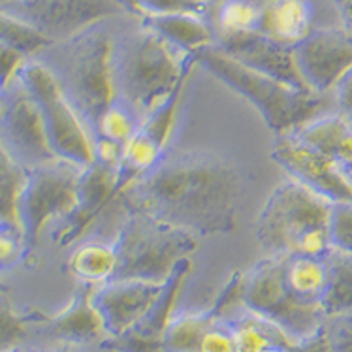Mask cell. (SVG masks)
I'll use <instances>...</instances> for the list:
<instances>
[{"label": "cell", "instance_id": "cell-25", "mask_svg": "<svg viewBox=\"0 0 352 352\" xmlns=\"http://www.w3.org/2000/svg\"><path fill=\"white\" fill-rule=\"evenodd\" d=\"M142 124H144L142 119L126 104L116 100L102 111L100 119L96 121V126H94V134L96 138H104L109 142L124 145L138 130L142 129Z\"/></svg>", "mask_w": 352, "mask_h": 352}, {"label": "cell", "instance_id": "cell-22", "mask_svg": "<svg viewBox=\"0 0 352 352\" xmlns=\"http://www.w3.org/2000/svg\"><path fill=\"white\" fill-rule=\"evenodd\" d=\"M168 153L170 151L158 144L151 132L142 126L126 144L122 145V162L121 172H119L122 190L136 179L158 168Z\"/></svg>", "mask_w": 352, "mask_h": 352}, {"label": "cell", "instance_id": "cell-9", "mask_svg": "<svg viewBox=\"0 0 352 352\" xmlns=\"http://www.w3.org/2000/svg\"><path fill=\"white\" fill-rule=\"evenodd\" d=\"M187 267L188 264H185L168 283L113 279L94 288L91 302L100 318L104 333L122 339L151 324L173 292L175 285L185 275Z\"/></svg>", "mask_w": 352, "mask_h": 352}, {"label": "cell", "instance_id": "cell-14", "mask_svg": "<svg viewBox=\"0 0 352 352\" xmlns=\"http://www.w3.org/2000/svg\"><path fill=\"white\" fill-rule=\"evenodd\" d=\"M296 66L311 93L336 89L352 68V34L339 27H320L294 50Z\"/></svg>", "mask_w": 352, "mask_h": 352}, {"label": "cell", "instance_id": "cell-1", "mask_svg": "<svg viewBox=\"0 0 352 352\" xmlns=\"http://www.w3.org/2000/svg\"><path fill=\"white\" fill-rule=\"evenodd\" d=\"M245 177L228 157L211 151H170L151 173L122 190L126 211H138L192 236L237 228Z\"/></svg>", "mask_w": 352, "mask_h": 352}, {"label": "cell", "instance_id": "cell-26", "mask_svg": "<svg viewBox=\"0 0 352 352\" xmlns=\"http://www.w3.org/2000/svg\"><path fill=\"white\" fill-rule=\"evenodd\" d=\"M331 249L352 254V204H338L330 219Z\"/></svg>", "mask_w": 352, "mask_h": 352}, {"label": "cell", "instance_id": "cell-18", "mask_svg": "<svg viewBox=\"0 0 352 352\" xmlns=\"http://www.w3.org/2000/svg\"><path fill=\"white\" fill-rule=\"evenodd\" d=\"M140 19L157 30L158 34L175 47L198 55L200 51L217 45V32L211 17L200 14H158L140 15Z\"/></svg>", "mask_w": 352, "mask_h": 352}, {"label": "cell", "instance_id": "cell-31", "mask_svg": "<svg viewBox=\"0 0 352 352\" xmlns=\"http://www.w3.org/2000/svg\"><path fill=\"white\" fill-rule=\"evenodd\" d=\"M8 352H19V351H17V349H14V351H8Z\"/></svg>", "mask_w": 352, "mask_h": 352}, {"label": "cell", "instance_id": "cell-6", "mask_svg": "<svg viewBox=\"0 0 352 352\" xmlns=\"http://www.w3.org/2000/svg\"><path fill=\"white\" fill-rule=\"evenodd\" d=\"M113 243L119 252L116 279L168 283L188 264L198 249V237L144 213L126 211Z\"/></svg>", "mask_w": 352, "mask_h": 352}, {"label": "cell", "instance_id": "cell-27", "mask_svg": "<svg viewBox=\"0 0 352 352\" xmlns=\"http://www.w3.org/2000/svg\"><path fill=\"white\" fill-rule=\"evenodd\" d=\"M198 352H236L230 326L224 318H213V322L209 324L206 333L201 336Z\"/></svg>", "mask_w": 352, "mask_h": 352}, {"label": "cell", "instance_id": "cell-12", "mask_svg": "<svg viewBox=\"0 0 352 352\" xmlns=\"http://www.w3.org/2000/svg\"><path fill=\"white\" fill-rule=\"evenodd\" d=\"M81 173L83 170L63 160L32 170L21 200L23 236H38L51 217L78 211Z\"/></svg>", "mask_w": 352, "mask_h": 352}, {"label": "cell", "instance_id": "cell-19", "mask_svg": "<svg viewBox=\"0 0 352 352\" xmlns=\"http://www.w3.org/2000/svg\"><path fill=\"white\" fill-rule=\"evenodd\" d=\"M68 267L81 283L94 288L113 280L119 272V252L113 241H83L68 258Z\"/></svg>", "mask_w": 352, "mask_h": 352}, {"label": "cell", "instance_id": "cell-3", "mask_svg": "<svg viewBox=\"0 0 352 352\" xmlns=\"http://www.w3.org/2000/svg\"><path fill=\"white\" fill-rule=\"evenodd\" d=\"M121 19L96 23L66 40L53 42L36 55L57 76L93 130L102 111L117 100L113 45Z\"/></svg>", "mask_w": 352, "mask_h": 352}, {"label": "cell", "instance_id": "cell-29", "mask_svg": "<svg viewBox=\"0 0 352 352\" xmlns=\"http://www.w3.org/2000/svg\"><path fill=\"white\" fill-rule=\"evenodd\" d=\"M333 94H336V102H338L339 116L345 117L346 121L352 124V68L336 85Z\"/></svg>", "mask_w": 352, "mask_h": 352}, {"label": "cell", "instance_id": "cell-24", "mask_svg": "<svg viewBox=\"0 0 352 352\" xmlns=\"http://www.w3.org/2000/svg\"><path fill=\"white\" fill-rule=\"evenodd\" d=\"M215 315L211 311L172 315L160 333V352H198L201 336L206 333Z\"/></svg>", "mask_w": 352, "mask_h": 352}, {"label": "cell", "instance_id": "cell-5", "mask_svg": "<svg viewBox=\"0 0 352 352\" xmlns=\"http://www.w3.org/2000/svg\"><path fill=\"white\" fill-rule=\"evenodd\" d=\"M196 65L206 68L234 93L251 102L277 136L300 129L315 111L316 94L305 93L279 79L256 72L230 57L219 45L200 51L196 55Z\"/></svg>", "mask_w": 352, "mask_h": 352}, {"label": "cell", "instance_id": "cell-11", "mask_svg": "<svg viewBox=\"0 0 352 352\" xmlns=\"http://www.w3.org/2000/svg\"><path fill=\"white\" fill-rule=\"evenodd\" d=\"M50 42H60L96 23L138 15L126 0H14L0 6Z\"/></svg>", "mask_w": 352, "mask_h": 352}, {"label": "cell", "instance_id": "cell-10", "mask_svg": "<svg viewBox=\"0 0 352 352\" xmlns=\"http://www.w3.org/2000/svg\"><path fill=\"white\" fill-rule=\"evenodd\" d=\"M0 129V144L21 168L38 170L58 162L42 109L19 76L2 91Z\"/></svg>", "mask_w": 352, "mask_h": 352}, {"label": "cell", "instance_id": "cell-13", "mask_svg": "<svg viewBox=\"0 0 352 352\" xmlns=\"http://www.w3.org/2000/svg\"><path fill=\"white\" fill-rule=\"evenodd\" d=\"M272 157L290 173V179L315 190L333 206L352 204V179L328 155L303 144L294 134L275 136Z\"/></svg>", "mask_w": 352, "mask_h": 352}, {"label": "cell", "instance_id": "cell-23", "mask_svg": "<svg viewBox=\"0 0 352 352\" xmlns=\"http://www.w3.org/2000/svg\"><path fill=\"white\" fill-rule=\"evenodd\" d=\"M326 262L330 279L320 300V309L324 316L352 315V254L331 249Z\"/></svg>", "mask_w": 352, "mask_h": 352}, {"label": "cell", "instance_id": "cell-4", "mask_svg": "<svg viewBox=\"0 0 352 352\" xmlns=\"http://www.w3.org/2000/svg\"><path fill=\"white\" fill-rule=\"evenodd\" d=\"M333 204L288 179L274 188L254 223V236L266 256L326 258L331 252Z\"/></svg>", "mask_w": 352, "mask_h": 352}, {"label": "cell", "instance_id": "cell-17", "mask_svg": "<svg viewBox=\"0 0 352 352\" xmlns=\"http://www.w3.org/2000/svg\"><path fill=\"white\" fill-rule=\"evenodd\" d=\"M221 318L230 326L236 352H294L300 345L277 324L249 311L243 303Z\"/></svg>", "mask_w": 352, "mask_h": 352}, {"label": "cell", "instance_id": "cell-21", "mask_svg": "<svg viewBox=\"0 0 352 352\" xmlns=\"http://www.w3.org/2000/svg\"><path fill=\"white\" fill-rule=\"evenodd\" d=\"M328 262L326 258L311 256H287L285 262V283L288 290L303 303L320 305L328 287Z\"/></svg>", "mask_w": 352, "mask_h": 352}, {"label": "cell", "instance_id": "cell-20", "mask_svg": "<svg viewBox=\"0 0 352 352\" xmlns=\"http://www.w3.org/2000/svg\"><path fill=\"white\" fill-rule=\"evenodd\" d=\"M266 0H217L211 10V23L217 42L224 38L260 32Z\"/></svg>", "mask_w": 352, "mask_h": 352}, {"label": "cell", "instance_id": "cell-30", "mask_svg": "<svg viewBox=\"0 0 352 352\" xmlns=\"http://www.w3.org/2000/svg\"><path fill=\"white\" fill-rule=\"evenodd\" d=\"M10 2H14V0H0V6H6Z\"/></svg>", "mask_w": 352, "mask_h": 352}, {"label": "cell", "instance_id": "cell-15", "mask_svg": "<svg viewBox=\"0 0 352 352\" xmlns=\"http://www.w3.org/2000/svg\"><path fill=\"white\" fill-rule=\"evenodd\" d=\"M217 45L226 51L230 57L239 60L241 65L249 66L260 74H266L270 78L279 79L283 83L296 87L300 91L311 93L298 72L294 51L270 40L264 34L254 32V34H243V36L224 38V40H219Z\"/></svg>", "mask_w": 352, "mask_h": 352}, {"label": "cell", "instance_id": "cell-8", "mask_svg": "<svg viewBox=\"0 0 352 352\" xmlns=\"http://www.w3.org/2000/svg\"><path fill=\"white\" fill-rule=\"evenodd\" d=\"M287 256H266L243 275L241 303L256 315L277 324L302 343L322 330L324 313L316 303H303L285 283Z\"/></svg>", "mask_w": 352, "mask_h": 352}, {"label": "cell", "instance_id": "cell-2", "mask_svg": "<svg viewBox=\"0 0 352 352\" xmlns=\"http://www.w3.org/2000/svg\"><path fill=\"white\" fill-rule=\"evenodd\" d=\"M196 57L175 47L140 15L122 17L113 45L117 100L126 104L142 122L157 116L187 85Z\"/></svg>", "mask_w": 352, "mask_h": 352}, {"label": "cell", "instance_id": "cell-16", "mask_svg": "<svg viewBox=\"0 0 352 352\" xmlns=\"http://www.w3.org/2000/svg\"><path fill=\"white\" fill-rule=\"evenodd\" d=\"M316 29V0H266L260 34L294 50Z\"/></svg>", "mask_w": 352, "mask_h": 352}, {"label": "cell", "instance_id": "cell-7", "mask_svg": "<svg viewBox=\"0 0 352 352\" xmlns=\"http://www.w3.org/2000/svg\"><path fill=\"white\" fill-rule=\"evenodd\" d=\"M19 78L29 87L42 109L43 121L50 132L53 151L58 160L89 170L96 164V134L70 100L63 83L40 58L30 57L19 70Z\"/></svg>", "mask_w": 352, "mask_h": 352}, {"label": "cell", "instance_id": "cell-28", "mask_svg": "<svg viewBox=\"0 0 352 352\" xmlns=\"http://www.w3.org/2000/svg\"><path fill=\"white\" fill-rule=\"evenodd\" d=\"M21 232L2 226L0 228V266H10L21 254Z\"/></svg>", "mask_w": 352, "mask_h": 352}]
</instances>
